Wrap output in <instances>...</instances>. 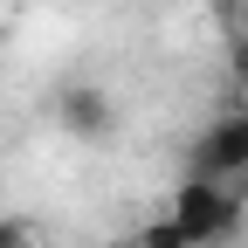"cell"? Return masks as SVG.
<instances>
[{
    "instance_id": "2",
    "label": "cell",
    "mask_w": 248,
    "mask_h": 248,
    "mask_svg": "<svg viewBox=\"0 0 248 248\" xmlns=\"http://www.w3.org/2000/svg\"><path fill=\"white\" fill-rule=\"evenodd\" d=\"M193 172H200V179H221V186H248V104H228V110L200 131Z\"/></svg>"
},
{
    "instance_id": "5",
    "label": "cell",
    "mask_w": 248,
    "mask_h": 248,
    "mask_svg": "<svg viewBox=\"0 0 248 248\" xmlns=\"http://www.w3.org/2000/svg\"><path fill=\"white\" fill-rule=\"evenodd\" d=\"M0 248H48L35 234V221H21V214H0Z\"/></svg>"
},
{
    "instance_id": "4",
    "label": "cell",
    "mask_w": 248,
    "mask_h": 248,
    "mask_svg": "<svg viewBox=\"0 0 248 248\" xmlns=\"http://www.w3.org/2000/svg\"><path fill=\"white\" fill-rule=\"evenodd\" d=\"M131 248H200V241H186V234L166 221V214H159V221H145V228L131 234Z\"/></svg>"
},
{
    "instance_id": "3",
    "label": "cell",
    "mask_w": 248,
    "mask_h": 248,
    "mask_svg": "<svg viewBox=\"0 0 248 248\" xmlns=\"http://www.w3.org/2000/svg\"><path fill=\"white\" fill-rule=\"evenodd\" d=\"M55 117H62V131L83 138V145H104L117 131V104H110V90H97V83H62L55 90Z\"/></svg>"
},
{
    "instance_id": "6",
    "label": "cell",
    "mask_w": 248,
    "mask_h": 248,
    "mask_svg": "<svg viewBox=\"0 0 248 248\" xmlns=\"http://www.w3.org/2000/svg\"><path fill=\"white\" fill-rule=\"evenodd\" d=\"M228 69H234V90H241V104H248V35H234V48H228Z\"/></svg>"
},
{
    "instance_id": "1",
    "label": "cell",
    "mask_w": 248,
    "mask_h": 248,
    "mask_svg": "<svg viewBox=\"0 0 248 248\" xmlns=\"http://www.w3.org/2000/svg\"><path fill=\"white\" fill-rule=\"evenodd\" d=\"M241 200H248V186H221V179L186 172V179L172 186V200H166V221H172L186 241L214 248V241H228V234L241 228Z\"/></svg>"
}]
</instances>
